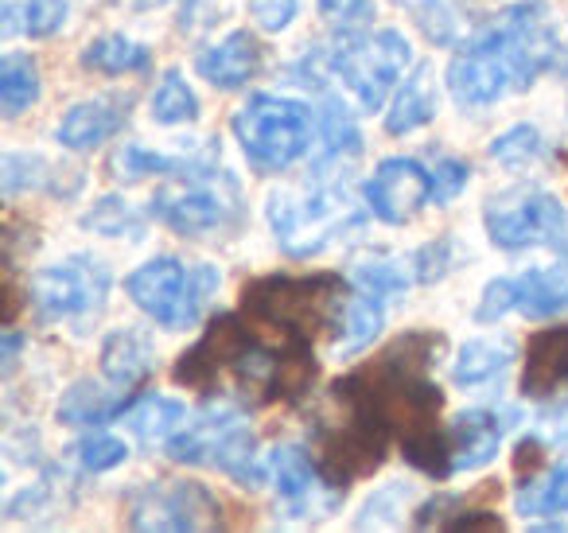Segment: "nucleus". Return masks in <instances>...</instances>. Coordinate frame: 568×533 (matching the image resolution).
I'll return each instance as SVG.
<instances>
[{
  "instance_id": "nucleus-1",
  "label": "nucleus",
  "mask_w": 568,
  "mask_h": 533,
  "mask_svg": "<svg viewBox=\"0 0 568 533\" xmlns=\"http://www.w3.org/2000/svg\"><path fill=\"white\" fill-rule=\"evenodd\" d=\"M440 351L444 335L409 331L332 385L343 413L316 429V460L339 491L374 475L386 463L389 444L402 447L405 460L425 475H452L448 429H440L444 393L433 382Z\"/></svg>"
},
{
  "instance_id": "nucleus-2",
  "label": "nucleus",
  "mask_w": 568,
  "mask_h": 533,
  "mask_svg": "<svg viewBox=\"0 0 568 533\" xmlns=\"http://www.w3.org/2000/svg\"><path fill=\"white\" fill-rule=\"evenodd\" d=\"M175 382L199 393H234L250 405L301 401L316 382V359L312 343L281 335L245 312H226L180 354Z\"/></svg>"
},
{
  "instance_id": "nucleus-3",
  "label": "nucleus",
  "mask_w": 568,
  "mask_h": 533,
  "mask_svg": "<svg viewBox=\"0 0 568 533\" xmlns=\"http://www.w3.org/2000/svg\"><path fill=\"white\" fill-rule=\"evenodd\" d=\"M560 56L545 0H518L503 9L448 63V94L464 110H479L514 90H529Z\"/></svg>"
},
{
  "instance_id": "nucleus-4",
  "label": "nucleus",
  "mask_w": 568,
  "mask_h": 533,
  "mask_svg": "<svg viewBox=\"0 0 568 533\" xmlns=\"http://www.w3.org/2000/svg\"><path fill=\"white\" fill-rule=\"evenodd\" d=\"M347 300V281L339 273L257 276L242 289V312L281 335L316 343L327 328L343 323Z\"/></svg>"
},
{
  "instance_id": "nucleus-5",
  "label": "nucleus",
  "mask_w": 568,
  "mask_h": 533,
  "mask_svg": "<svg viewBox=\"0 0 568 533\" xmlns=\"http://www.w3.org/2000/svg\"><path fill=\"white\" fill-rule=\"evenodd\" d=\"M242 188L214 160H180L152 195L149 214L183 238H206L242 227Z\"/></svg>"
},
{
  "instance_id": "nucleus-6",
  "label": "nucleus",
  "mask_w": 568,
  "mask_h": 533,
  "mask_svg": "<svg viewBox=\"0 0 568 533\" xmlns=\"http://www.w3.org/2000/svg\"><path fill=\"white\" fill-rule=\"evenodd\" d=\"M265 214L276 245L288 258H316L363 222V211L355 207L351 191L343 183H332L327 175H316V183H308V188L273 191Z\"/></svg>"
},
{
  "instance_id": "nucleus-7",
  "label": "nucleus",
  "mask_w": 568,
  "mask_h": 533,
  "mask_svg": "<svg viewBox=\"0 0 568 533\" xmlns=\"http://www.w3.org/2000/svg\"><path fill=\"white\" fill-rule=\"evenodd\" d=\"M175 463H195V467H214L242 486L265 483V463L257 452V436L245 424V416L230 405L199 409L183 421V429L164 447Z\"/></svg>"
},
{
  "instance_id": "nucleus-8",
  "label": "nucleus",
  "mask_w": 568,
  "mask_h": 533,
  "mask_svg": "<svg viewBox=\"0 0 568 533\" xmlns=\"http://www.w3.org/2000/svg\"><path fill=\"white\" fill-rule=\"evenodd\" d=\"M222 276L214 265L180 258H152L141 269H133L125 281V292L152 323L164 331H187L203 320L206 304L219 292Z\"/></svg>"
},
{
  "instance_id": "nucleus-9",
  "label": "nucleus",
  "mask_w": 568,
  "mask_h": 533,
  "mask_svg": "<svg viewBox=\"0 0 568 533\" xmlns=\"http://www.w3.org/2000/svg\"><path fill=\"white\" fill-rule=\"evenodd\" d=\"M234 137L253 172L276 175L293 168L316 137V118L308 105L276 94H253L234 113Z\"/></svg>"
},
{
  "instance_id": "nucleus-10",
  "label": "nucleus",
  "mask_w": 568,
  "mask_h": 533,
  "mask_svg": "<svg viewBox=\"0 0 568 533\" xmlns=\"http://www.w3.org/2000/svg\"><path fill=\"white\" fill-rule=\"evenodd\" d=\"M332 74L358 98L363 110H382L397 79H405L413 63V48L397 28H378V32H351L339 36L327 51Z\"/></svg>"
},
{
  "instance_id": "nucleus-11",
  "label": "nucleus",
  "mask_w": 568,
  "mask_h": 533,
  "mask_svg": "<svg viewBox=\"0 0 568 533\" xmlns=\"http://www.w3.org/2000/svg\"><path fill=\"white\" fill-rule=\"evenodd\" d=\"M129 530H222V499L195 479H149L125 494Z\"/></svg>"
},
{
  "instance_id": "nucleus-12",
  "label": "nucleus",
  "mask_w": 568,
  "mask_h": 533,
  "mask_svg": "<svg viewBox=\"0 0 568 533\" xmlns=\"http://www.w3.org/2000/svg\"><path fill=\"white\" fill-rule=\"evenodd\" d=\"M32 308L43 323H74L87 328L90 320H98L110 296V265L98 258H67L55 265L40 269L28 284Z\"/></svg>"
},
{
  "instance_id": "nucleus-13",
  "label": "nucleus",
  "mask_w": 568,
  "mask_h": 533,
  "mask_svg": "<svg viewBox=\"0 0 568 533\" xmlns=\"http://www.w3.org/2000/svg\"><path fill=\"white\" fill-rule=\"evenodd\" d=\"M487 238L498 250H534V245H560L568 238V214L549 191H503L483 207Z\"/></svg>"
},
{
  "instance_id": "nucleus-14",
  "label": "nucleus",
  "mask_w": 568,
  "mask_h": 533,
  "mask_svg": "<svg viewBox=\"0 0 568 533\" xmlns=\"http://www.w3.org/2000/svg\"><path fill=\"white\" fill-rule=\"evenodd\" d=\"M526 315V320H552L568 312V258L557 265L526 269L518 276H498L483 289L475 320L498 323L503 315Z\"/></svg>"
},
{
  "instance_id": "nucleus-15",
  "label": "nucleus",
  "mask_w": 568,
  "mask_h": 533,
  "mask_svg": "<svg viewBox=\"0 0 568 533\" xmlns=\"http://www.w3.org/2000/svg\"><path fill=\"white\" fill-rule=\"evenodd\" d=\"M268 475L276 486V506L288 517H324L339 506V486L324 475L301 444H281L268 455Z\"/></svg>"
},
{
  "instance_id": "nucleus-16",
  "label": "nucleus",
  "mask_w": 568,
  "mask_h": 533,
  "mask_svg": "<svg viewBox=\"0 0 568 533\" xmlns=\"http://www.w3.org/2000/svg\"><path fill=\"white\" fill-rule=\"evenodd\" d=\"M433 203V168H425L413 157H389L378 164V172L366 183V207L374 219L389 227H405Z\"/></svg>"
},
{
  "instance_id": "nucleus-17",
  "label": "nucleus",
  "mask_w": 568,
  "mask_h": 533,
  "mask_svg": "<svg viewBox=\"0 0 568 533\" xmlns=\"http://www.w3.org/2000/svg\"><path fill=\"white\" fill-rule=\"evenodd\" d=\"M518 421L514 409H471L459 413L448 424V447H452V475L456 471H479L503 447V436Z\"/></svg>"
},
{
  "instance_id": "nucleus-18",
  "label": "nucleus",
  "mask_w": 568,
  "mask_h": 533,
  "mask_svg": "<svg viewBox=\"0 0 568 533\" xmlns=\"http://www.w3.org/2000/svg\"><path fill=\"white\" fill-rule=\"evenodd\" d=\"M133 118V98L129 94H98L71 105L59 121V144L71 152H90L118 137Z\"/></svg>"
},
{
  "instance_id": "nucleus-19",
  "label": "nucleus",
  "mask_w": 568,
  "mask_h": 533,
  "mask_svg": "<svg viewBox=\"0 0 568 533\" xmlns=\"http://www.w3.org/2000/svg\"><path fill=\"white\" fill-rule=\"evenodd\" d=\"M199 79H206L214 90H242L261 71V43L250 32H230L226 40L211 43L195 59Z\"/></svg>"
},
{
  "instance_id": "nucleus-20",
  "label": "nucleus",
  "mask_w": 568,
  "mask_h": 533,
  "mask_svg": "<svg viewBox=\"0 0 568 533\" xmlns=\"http://www.w3.org/2000/svg\"><path fill=\"white\" fill-rule=\"evenodd\" d=\"M565 385H568V328H545L526 346L521 393L526 398H552Z\"/></svg>"
},
{
  "instance_id": "nucleus-21",
  "label": "nucleus",
  "mask_w": 568,
  "mask_h": 533,
  "mask_svg": "<svg viewBox=\"0 0 568 533\" xmlns=\"http://www.w3.org/2000/svg\"><path fill=\"white\" fill-rule=\"evenodd\" d=\"M156 370V346L144 331L136 328H118L105 335L102 343V378H110L113 385L136 393Z\"/></svg>"
},
{
  "instance_id": "nucleus-22",
  "label": "nucleus",
  "mask_w": 568,
  "mask_h": 533,
  "mask_svg": "<svg viewBox=\"0 0 568 533\" xmlns=\"http://www.w3.org/2000/svg\"><path fill=\"white\" fill-rule=\"evenodd\" d=\"M316 125H320L316 175L339 172L343 164H351V160H355L358 152H363V133H358L355 118H351V110L339 102V98H324Z\"/></svg>"
},
{
  "instance_id": "nucleus-23",
  "label": "nucleus",
  "mask_w": 568,
  "mask_h": 533,
  "mask_svg": "<svg viewBox=\"0 0 568 533\" xmlns=\"http://www.w3.org/2000/svg\"><path fill=\"white\" fill-rule=\"evenodd\" d=\"M133 405V393L113 385L110 378L105 382H94V378H82L59 401V421L67 424H105L113 416H125V409Z\"/></svg>"
},
{
  "instance_id": "nucleus-24",
  "label": "nucleus",
  "mask_w": 568,
  "mask_h": 533,
  "mask_svg": "<svg viewBox=\"0 0 568 533\" xmlns=\"http://www.w3.org/2000/svg\"><path fill=\"white\" fill-rule=\"evenodd\" d=\"M74 168H55L43 157H28V152H4L0 160V188H4V199H17L20 191H63V195H74L79 183H63L74 180Z\"/></svg>"
},
{
  "instance_id": "nucleus-25",
  "label": "nucleus",
  "mask_w": 568,
  "mask_h": 533,
  "mask_svg": "<svg viewBox=\"0 0 568 533\" xmlns=\"http://www.w3.org/2000/svg\"><path fill=\"white\" fill-rule=\"evenodd\" d=\"M71 0H0V32L4 40H48L67 24Z\"/></svg>"
},
{
  "instance_id": "nucleus-26",
  "label": "nucleus",
  "mask_w": 568,
  "mask_h": 533,
  "mask_svg": "<svg viewBox=\"0 0 568 533\" xmlns=\"http://www.w3.org/2000/svg\"><path fill=\"white\" fill-rule=\"evenodd\" d=\"M187 421V409L175 398H160V393H149V398H136L133 405L125 409V424L144 447H168L172 436L183 429Z\"/></svg>"
},
{
  "instance_id": "nucleus-27",
  "label": "nucleus",
  "mask_w": 568,
  "mask_h": 533,
  "mask_svg": "<svg viewBox=\"0 0 568 533\" xmlns=\"http://www.w3.org/2000/svg\"><path fill=\"white\" fill-rule=\"evenodd\" d=\"M514 362V346L506 339H471L464 351L456 354V366H452V382L459 390H479L490 385L510 370Z\"/></svg>"
},
{
  "instance_id": "nucleus-28",
  "label": "nucleus",
  "mask_w": 568,
  "mask_h": 533,
  "mask_svg": "<svg viewBox=\"0 0 568 533\" xmlns=\"http://www.w3.org/2000/svg\"><path fill=\"white\" fill-rule=\"evenodd\" d=\"M436 118V90H433V71L417 67V71L405 79V87L397 90L394 105L386 110V133L405 137L417 133L420 125Z\"/></svg>"
},
{
  "instance_id": "nucleus-29",
  "label": "nucleus",
  "mask_w": 568,
  "mask_h": 533,
  "mask_svg": "<svg viewBox=\"0 0 568 533\" xmlns=\"http://www.w3.org/2000/svg\"><path fill=\"white\" fill-rule=\"evenodd\" d=\"M79 63L94 74H144L152 67V51L121 32H105L82 48Z\"/></svg>"
},
{
  "instance_id": "nucleus-30",
  "label": "nucleus",
  "mask_w": 568,
  "mask_h": 533,
  "mask_svg": "<svg viewBox=\"0 0 568 533\" xmlns=\"http://www.w3.org/2000/svg\"><path fill=\"white\" fill-rule=\"evenodd\" d=\"M382 323H386V300L358 289L355 296L347 300V312H343L339 335H335V354L351 359V354L366 351V346L382 335Z\"/></svg>"
},
{
  "instance_id": "nucleus-31",
  "label": "nucleus",
  "mask_w": 568,
  "mask_h": 533,
  "mask_svg": "<svg viewBox=\"0 0 568 533\" xmlns=\"http://www.w3.org/2000/svg\"><path fill=\"white\" fill-rule=\"evenodd\" d=\"M514 510L521 517H545V514H568V460L549 471H534L518 483Z\"/></svg>"
},
{
  "instance_id": "nucleus-32",
  "label": "nucleus",
  "mask_w": 568,
  "mask_h": 533,
  "mask_svg": "<svg viewBox=\"0 0 568 533\" xmlns=\"http://www.w3.org/2000/svg\"><path fill=\"white\" fill-rule=\"evenodd\" d=\"M413 525L417 530H503V522H498V514H490V510H471L464 499H456V494H440V499H428L420 502L417 510H413Z\"/></svg>"
},
{
  "instance_id": "nucleus-33",
  "label": "nucleus",
  "mask_w": 568,
  "mask_h": 533,
  "mask_svg": "<svg viewBox=\"0 0 568 533\" xmlns=\"http://www.w3.org/2000/svg\"><path fill=\"white\" fill-rule=\"evenodd\" d=\"M36 98H40V67H36V59L17 56V51L0 59V110L17 118Z\"/></svg>"
},
{
  "instance_id": "nucleus-34",
  "label": "nucleus",
  "mask_w": 568,
  "mask_h": 533,
  "mask_svg": "<svg viewBox=\"0 0 568 533\" xmlns=\"http://www.w3.org/2000/svg\"><path fill=\"white\" fill-rule=\"evenodd\" d=\"M149 113L156 125H191L199 118V98L180 71H168L149 98Z\"/></svg>"
},
{
  "instance_id": "nucleus-35",
  "label": "nucleus",
  "mask_w": 568,
  "mask_h": 533,
  "mask_svg": "<svg viewBox=\"0 0 568 533\" xmlns=\"http://www.w3.org/2000/svg\"><path fill=\"white\" fill-rule=\"evenodd\" d=\"M413 281H417V273H413V258H386V253H378V258H358L355 261V284L366 292H374V296H382V300L405 292Z\"/></svg>"
},
{
  "instance_id": "nucleus-36",
  "label": "nucleus",
  "mask_w": 568,
  "mask_h": 533,
  "mask_svg": "<svg viewBox=\"0 0 568 533\" xmlns=\"http://www.w3.org/2000/svg\"><path fill=\"white\" fill-rule=\"evenodd\" d=\"M82 227L94 230V234H105V238H144V219L125 203V199L110 195L102 203H94L87 214H82Z\"/></svg>"
},
{
  "instance_id": "nucleus-37",
  "label": "nucleus",
  "mask_w": 568,
  "mask_h": 533,
  "mask_svg": "<svg viewBox=\"0 0 568 533\" xmlns=\"http://www.w3.org/2000/svg\"><path fill=\"white\" fill-rule=\"evenodd\" d=\"M541 157H545V141H541V133H537L534 125L506 129V133L495 137V144H490V160H498V164H506V168L537 164Z\"/></svg>"
},
{
  "instance_id": "nucleus-38",
  "label": "nucleus",
  "mask_w": 568,
  "mask_h": 533,
  "mask_svg": "<svg viewBox=\"0 0 568 533\" xmlns=\"http://www.w3.org/2000/svg\"><path fill=\"white\" fill-rule=\"evenodd\" d=\"M71 455L79 460L82 471L102 475V471H113L129 460V447H125V440L110 436V432H90V436H82L79 444L71 447Z\"/></svg>"
},
{
  "instance_id": "nucleus-39",
  "label": "nucleus",
  "mask_w": 568,
  "mask_h": 533,
  "mask_svg": "<svg viewBox=\"0 0 568 533\" xmlns=\"http://www.w3.org/2000/svg\"><path fill=\"white\" fill-rule=\"evenodd\" d=\"M175 164H180L175 157H160V152H149V149H141V144H125V149H118L110 160L113 175H118L121 183H136V180H144V175H168V172H175Z\"/></svg>"
},
{
  "instance_id": "nucleus-40",
  "label": "nucleus",
  "mask_w": 568,
  "mask_h": 533,
  "mask_svg": "<svg viewBox=\"0 0 568 533\" xmlns=\"http://www.w3.org/2000/svg\"><path fill=\"white\" fill-rule=\"evenodd\" d=\"M459 265V245L452 238H440V242H428L425 250L413 253V273H417L420 284L428 281H440L444 273Z\"/></svg>"
},
{
  "instance_id": "nucleus-41",
  "label": "nucleus",
  "mask_w": 568,
  "mask_h": 533,
  "mask_svg": "<svg viewBox=\"0 0 568 533\" xmlns=\"http://www.w3.org/2000/svg\"><path fill=\"white\" fill-rule=\"evenodd\" d=\"M320 12L339 36L366 32V24L374 20V0H320Z\"/></svg>"
},
{
  "instance_id": "nucleus-42",
  "label": "nucleus",
  "mask_w": 568,
  "mask_h": 533,
  "mask_svg": "<svg viewBox=\"0 0 568 533\" xmlns=\"http://www.w3.org/2000/svg\"><path fill=\"white\" fill-rule=\"evenodd\" d=\"M467 180H471V168H467L464 160L436 157V164H433V203L436 207H448L452 199H456L459 191L467 188Z\"/></svg>"
},
{
  "instance_id": "nucleus-43",
  "label": "nucleus",
  "mask_w": 568,
  "mask_h": 533,
  "mask_svg": "<svg viewBox=\"0 0 568 533\" xmlns=\"http://www.w3.org/2000/svg\"><path fill=\"white\" fill-rule=\"evenodd\" d=\"M402 4H413L417 9V20L425 24V32L433 40L448 43L452 32H456V17H452V0H402Z\"/></svg>"
},
{
  "instance_id": "nucleus-44",
  "label": "nucleus",
  "mask_w": 568,
  "mask_h": 533,
  "mask_svg": "<svg viewBox=\"0 0 568 533\" xmlns=\"http://www.w3.org/2000/svg\"><path fill=\"white\" fill-rule=\"evenodd\" d=\"M301 12V0H250V17L261 32H284Z\"/></svg>"
},
{
  "instance_id": "nucleus-45",
  "label": "nucleus",
  "mask_w": 568,
  "mask_h": 533,
  "mask_svg": "<svg viewBox=\"0 0 568 533\" xmlns=\"http://www.w3.org/2000/svg\"><path fill=\"white\" fill-rule=\"evenodd\" d=\"M226 12H230V0H183L180 4V32H187V36L203 32V28L219 24Z\"/></svg>"
},
{
  "instance_id": "nucleus-46",
  "label": "nucleus",
  "mask_w": 568,
  "mask_h": 533,
  "mask_svg": "<svg viewBox=\"0 0 568 533\" xmlns=\"http://www.w3.org/2000/svg\"><path fill=\"white\" fill-rule=\"evenodd\" d=\"M537 436L549 447L568 444V401H560L557 409H545V413L537 416Z\"/></svg>"
},
{
  "instance_id": "nucleus-47",
  "label": "nucleus",
  "mask_w": 568,
  "mask_h": 533,
  "mask_svg": "<svg viewBox=\"0 0 568 533\" xmlns=\"http://www.w3.org/2000/svg\"><path fill=\"white\" fill-rule=\"evenodd\" d=\"M17 354H20V335L17 331H4V374H12L17 370Z\"/></svg>"
},
{
  "instance_id": "nucleus-48",
  "label": "nucleus",
  "mask_w": 568,
  "mask_h": 533,
  "mask_svg": "<svg viewBox=\"0 0 568 533\" xmlns=\"http://www.w3.org/2000/svg\"><path fill=\"white\" fill-rule=\"evenodd\" d=\"M133 4H141V9H156V4H164V0H133Z\"/></svg>"
}]
</instances>
